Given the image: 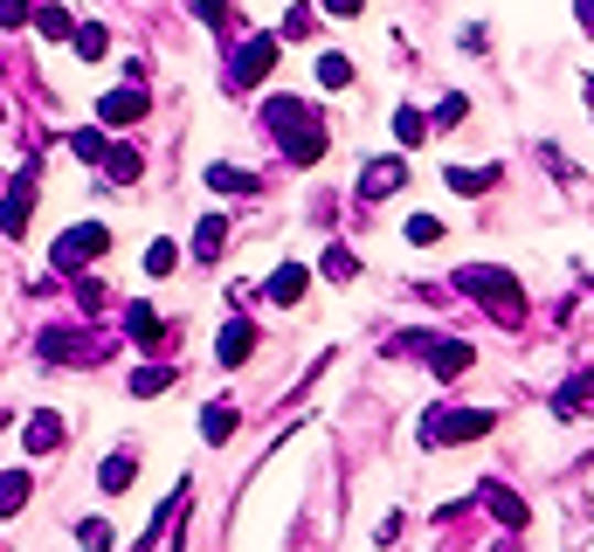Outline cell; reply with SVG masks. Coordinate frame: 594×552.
Listing matches in <instances>:
<instances>
[{
  "label": "cell",
  "mask_w": 594,
  "mask_h": 552,
  "mask_svg": "<svg viewBox=\"0 0 594 552\" xmlns=\"http://www.w3.org/2000/svg\"><path fill=\"white\" fill-rule=\"evenodd\" d=\"M263 125L277 131V145H283V160H291V166H318L325 160V125H318V111L304 97H270Z\"/></svg>",
  "instance_id": "1"
},
{
  "label": "cell",
  "mask_w": 594,
  "mask_h": 552,
  "mask_svg": "<svg viewBox=\"0 0 594 552\" xmlns=\"http://www.w3.org/2000/svg\"><path fill=\"white\" fill-rule=\"evenodd\" d=\"M456 291H463V297H477V304H484L498 325H519V318H526L519 277H511V270H498V262H463V270H456Z\"/></svg>",
  "instance_id": "2"
},
{
  "label": "cell",
  "mask_w": 594,
  "mask_h": 552,
  "mask_svg": "<svg viewBox=\"0 0 594 552\" xmlns=\"http://www.w3.org/2000/svg\"><path fill=\"white\" fill-rule=\"evenodd\" d=\"M498 429V414L490 408H429L422 414V442L429 450H456V442H477Z\"/></svg>",
  "instance_id": "3"
},
{
  "label": "cell",
  "mask_w": 594,
  "mask_h": 552,
  "mask_svg": "<svg viewBox=\"0 0 594 552\" xmlns=\"http://www.w3.org/2000/svg\"><path fill=\"white\" fill-rule=\"evenodd\" d=\"M105 249H111V228H105V221H76L69 235H56L48 262H56V270H76V262H97Z\"/></svg>",
  "instance_id": "4"
},
{
  "label": "cell",
  "mask_w": 594,
  "mask_h": 552,
  "mask_svg": "<svg viewBox=\"0 0 594 552\" xmlns=\"http://www.w3.org/2000/svg\"><path fill=\"white\" fill-rule=\"evenodd\" d=\"M277 42L283 35H249L236 56H228V90H249V84H263V76L277 69Z\"/></svg>",
  "instance_id": "5"
},
{
  "label": "cell",
  "mask_w": 594,
  "mask_h": 552,
  "mask_svg": "<svg viewBox=\"0 0 594 552\" xmlns=\"http://www.w3.org/2000/svg\"><path fill=\"white\" fill-rule=\"evenodd\" d=\"M35 194H42V166H21L0 194V228L8 235H29V215H35Z\"/></svg>",
  "instance_id": "6"
},
{
  "label": "cell",
  "mask_w": 594,
  "mask_h": 552,
  "mask_svg": "<svg viewBox=\"0 0 594 552\" xmlns=\"http://www.w3.org/2000/svg\"><path fill=\"white\" fill-rule=\"evenodd\" d=\"M35 353L48 366H97V338L90 332H35Z\"/></svg>",
  "instance_id": "7"
},
{
  "label": "cell",
  "mask_w": 594,
  "mask_h": 552,
  "mask_svg": "<svg viewBox=\"0 0 594 552\" xmlns=\"http://www.w3.org/2000/svg\"><path fill=\"white\" fill-rule=\"evenodd\" d=\"M477 497H484V511L498 518L505 532H526V518H532V511L519 505V497H511V484H498V477H484V484H477Z\"/></svg>",
  "instance_id": "8"
},
{
  "label": "cell",
  "mask_w": 594,
  "mask_h": 552,
  "mask_svg": "<svg viewBox=\"0 0 594 552\" xmlns=\"http://www.w3.org/2000/svg\"><path fill=\"white\" fill-rule=\"evenodd\" d=\"M401 180H408V160H401V152H387V160H367V173H359V201L395 194Z\"/></svg>",
  "instance_id": "9"
},
{
  "label": "cell",
  "mask_w": 594,
  "mask_h": 552,
  "mask_svg": "<svg viewBox=\"0 0 594 552\" xmlns=\"http://www.w3.org/2000/svg\"><path fill=\"white\" fill-rule=\"evenodd\" d=\"M21 450L29 456H48V450H63V414H29V422H21Z\"/></svg>",
  "instance_id": "10"
},
{
  "label": "cell",
  "mask_w": 594,
  "mask_h": 552,
  "mask_svg": "<svg viewBox=\"0 0 594 552\" xmlns=\"http://www.w3.org/2000/svg\"><path fill=\"white\" fill-rule=\"evenodd\" d=\"M152 111V104H145V90L139 84H125V90H111L105 104H97V118H105V125H139Z\"/></svg>",
  "instance_id": "11"
},
{
  "label": "cell",
  "mask_w": 594,
  "mask_h": 552,
  "mask_svg": "<svg viewBox=\"0 0 594 552\" xmlns=\"http://www.w3.org/2000/svg\"><path fill=\"white\" fill-rule=\"evenodd\" d=\"M553 414L560 422H581V414H594V374H574L560 393H553Z\"/></svg>",
  "instance_id": "12"
},
{
  "label": "cell",
  "mask_w": 594,
  "mask_h": 552,
  "mask_svg": "<svg viewBox=\"0 0 594 552\" xmlns=\"http://www.w3.org/2000/svg\"><path fill=\"white\" fill-rule=\"evenodd\" d=\"M125 338H132V346H166V318H160V311H152V304H132V311H125Z\"/></svg>",
  "instance_id": "13"
},
{
  "label": "cell",
  "mask_w": 594,
  "mask_h": 552,
  "mask_svg": "<svg viewBox=\"0 0 594 552\" xmlns=\"http://www.w3.org/2000/svg\"><path fill=\"white\" fill-rule=\"evenodd\" d=\"M477 359V346H463V338H435V346H429V366H435V380H456L463 374V366H471Z\"/></svg>",
  "instance_id": "14"
},
{
  "label": "cell",
  "mask_w": 594,
  "mask_h": 552,
  "mask_svg": "<svg viewBox=\"0 0 594 552\" xmlns=\"http://www.w3.org/2000/svg\"><path fill=\"white\" fill-rule=\"evenodd\" d=\"M249 353H256V325H242V318H236V325H222V346H215V359H222V366H242Z\"/></svg>",
  "instance_id": "15"
},
{
  "label": "cell",
  "mask_w": 594,
  "mask_h": 552,
  "mask_svg": "<svg viewBox=\"0 0 594 552\" xmlns=\"http://www.w3.org/2000/svg\"><path fill=\"white\" fill-rule=\"evenodd\" d=\"M304 283H312V270H304V262H283V270L270 277V304H298Z\"/></svg>",
  "instance_id": "16"
},
{
  "label": "cell",
  "mask_w": 594,
  "mask_h": 552,
  "mask_svg": "<svg viewBox=\"0 0 594 552\" xmlns=\"http://www.w3.org/2000/svg\"><path fill=\"white\" fill-rule=\"evenodd\" d=\"M29 505V469H0V518H14Z\"/></svg>",
  "instance_id": "17"
},
{
  "label": "cell",
  "mask_w": 594,
  "mask_h": 552,
  "mask_svg": "<svg viewBox=\"0 0 594 552\" xmlns=\"http://www.w3.org/2000/svg\"><path fill=\"white\" fill-rule=\"evenodd\" d=\"M69 152H76V160H84V166H105V131H97V125H84V131H69Z\"/></svg>",
  "instance_id": "18"
},
{
  "label": "cell",
  "mask_w": 594,
  "mask_h": 552,
  "mask_svg": "<svg viewBox=\"0 0 594 552\" xmlns=\"http://www.w3.org/2000/svg\"><path fill=\"white\" fill-rule=\"evenodd\" d=\"M222 242H228L222 215H201V228H194V256H201V262H215V256H222Z\"/></svg>",
  "instance_id": "19"
},
{
  "label": "cell",
  "mask_w": 594,
  "mask_h": 552,
  "mask_svg": "<svg viewBox=\"0 0 594 552\" xmlns=\"http://www.w3.org/2000/svg\"><path fill=\"white\" fill-rule=\"evenodd\" d=\"M139 166H145V160H139L132 145H111V152H105V173L118 180V187H132V180H139Z\"/></svg>",
  "instance_id": "20"
},
{
  "label": "cell",
  "mask_w": 594,
  "mask_h": 552,
  "mask_svg": "<svg viewBox=\"0 0 594 552\" xmlns=\"http://www.w3.org/2000/svg\"><path fill=\"white\" fill-rule=\"evenodd\" d=\"M201 435H208V442H228V435H236V408H228V401L201 408Z\"/></svg>",
  "instance_id": "21"
},
{
  "label": "cell",
  "mask_w": 594,
  "mask_h": 552,
  "mask_svg": "<svg viewBox=\"0 0 594 552\" xmlns=\"http://www.w3.org/2000/svg\"><path fill=\"white\" fill-rule=\"evenodd\" d=\"M69 42H76V56H84V63H97V56L111 48V29H97V21H84V29H76Z\"/></svg>",
  "instance_id": "22"
},
{
  "label": "cell",
  "mask_w": 594,
  "mask_h": 552,
  "mask_svg": "<svg viewBox=\"0 0 594 552\" xmlns=\"http://www.w3.org/2000/svg\"><path fill=\"white\" fill-rule=\"evenodd\" d=\"M208 187H222V194H256V173H242V166H208Z\"/></svg>",
  "instance_id": "23"
},
{
  "label": "cell",
  "mask_w": 594,
  "mask_h": 552,
  "mask_svg": "<svg viewBox=\"0 0 594 552\" xmlns=\"http://www.w3.org/2000/svg\"><path fill=\"white\" fill-rule=\"evenodd\" d=\"M450 187L456 194H484V187H498V173H490V166H477V173L471 166H450Z\"/></svg>",
  "instance_id": "24"
},
{
  "label": "cell",
  "mask_w": 594,
  "mask_h": 552,
  "mask_svg": "<svg viewBox=\"0 0 594 552\" xmlns=\"http://www.w3.org/2000/svg\"><path fill=\"white\" fill-rule=\"evenodd\" d=\"M35 29H42L48 42H69V35H76V21H69L63 8H35Z\"/></svg>",
  "instance_id": "25"
},
{
  "label": "cell",
  "mask_w": 594,
  "mask_h": 552,
  "mask_svg": "<svg viewBox=\"0 0 594 552\" xmlns=\"http://www.w3.org/2000/svg\"><path fill=\"white\" fill-rule=\"evenodd\" d=\"M166 387H173L166 366H139V374H132V393H139V401H152V393H166Z\"/></svg>",
  "instance_id": "26"
},
{
  "label": "cell",
  "mask_w": 594,
  "mask_h": 552,
  "mask_svg": "<svg viewBox=\"0 0 594 552\" xmlns=\"http://www.w3.org/2000/svg\"><path fill=\"white\" fill-rule=\"evenodd\" d=\"M76 545H84V552H111V524L105 518H84V524H76Z\"/></svg>",
  "instance_id": "27"
},
{
  "label": "cell",
  "mask_w": 594,
  "mask_h": 552,
  "mask_svg": "<svg viewBox=\"0 0 594 552\" xmlns=\"http://www.w3.org/2000/svg\"><path fill=\"white\" fill-rule=\"evenodd\" d=\"M318 84H325V90H346V84H353V63H346V56H318Z\"/></svg>",
  "instance_id": "28"
},
{
  "label": "cell",
  "mask_w": 594,
  "mask_h": 552,
  "mask_svg": "<svg viewBox=\"0 0 594 552\" xmlns=\"http://www.w3.org/2000/svg\"><path fill=\"white\" fill-rule=\"evenodd\" d=\"M395 139H401V145H422V139H429V118H422V111H395Z\"/></svg>",
  "instance_id": "29"
},
{
  "label": "cell",
  "mask_w": 594,
  "mask_h": 552,
  "mask_svg": "<svg viewBox=\"0 0 594 552\" xmlns=\"http://www.w3.org/2000/svg\"><path fill=\"white\" fill-rule=\"evenodd\" d=\"M325 277H332V283H353V277H359L353 249H325Z\"/></svg>",
  "instance_id": "30"
},
{
  "label": "cell",
  "mask_w": 594,
  "mask_h": 552,
  "mask_svg": "<svg viewBox=\"0 0 594 552\" xmlns=\"http://www.w3.org/2000/svg\"><path fill=\"white\" fill-rule=\"evenodd\" d=\"M408 242H415V249L443 242V221H435V215H415V221H408Z\"/></svg>",
  "instance_id": "31"
},
{
  "label": "cell",
  "mask_w": 594,
  "mask_h": 552,
  "mask_svg": "<svg viewBox=\"0 0 594 552\" xmlns=\"http://www.w3.org/2000/svg\"><path fill=\"white\" fill-rule=\"evenodd\" d=\"M173 262H180V249H173V242H152V249H145V277H166Z\"/></svg>",
  "instance_id": "32"
},
{
  "label": "cell",
  "mask_w": 594,
  "mask_h": 552,
  "mask_svg": "<svg viewBox=\"0 0 594 552\" xmlns=\"http://www.w3.org/2000/svg\"><path fill=\"white\" fill-rule=\"evenodd\" d=\"M132 469H139L132 456H111V463H105V477H97V484H105V490H125V484H132Z\"/></svg>",
  "instance_id": "33"
},
{
  "label": "cell",
  "mask_w": 594,
  "mask_h": 552,
  "mask_svg": "<svg viewBox=\"0 0 594 552\" xmlns=\"http://www.w3.org/2000/svg\"><path fill=\"white\" fill-rule=\"evenodd\" d=\"M187 8L208 21V29H228V0H187Z\"/></svg>",
  "instance_id": "34"
},
{
  "label": "cell",
  "mask_w": 594,
  "mask_h": 552,
  "mask_svg": "<svg viewBox=\"0 0 594 552\" xmlns=\"http://www.w3.org/2000/svg\"><path fill=\"white\" fill-rule=\"evenodd\" d=\"M35 8H29V0H0V29H21V21H29Z\"/></svg>",
  "instance_id": "35"
},
{
  "label": "cell",
  "mask_w": 594,
  "mask_h": 552,
  "mask_svg": "<svg viewBox=\"0 0 594 552\" xmlns=\"http://www.w3.org/2000/svg\"><path fill=\"white\" fill-rule=\"evenodd\" d=\"M463 111H471L463 97H443V111H435V125H463Z\"/></svg>",
  "instance_id": "36"
},
{
  "label": "cell",
  "mask_w": 594,
  "mask_h": 552,
  "mask_svg": "<svg viewBox=\"0 0 594 552\" xmlns=\"http://www.w3.org/2000/svg\"><path fill=\"white\" fill-rule=\"evenodd\" d=\"M574 14H581V29L594 35V0H574Z\"/></svg>",
  "instance_id": "37"
},
{
  "label": "cell",
  "mask_w": 594,
  "mask_h": 552,
  "mask_svg": "<svg viewBox=\"0 0 594 552\" xmlns=\"http://www.w3.org/2000/svg\"><path fill=\"white\" fill-rule=\"evenodd\" d=\"M325 8H332V14H359V0H325Z\"/></svg>",
  "instance_id": "38"
}]
</instances>
